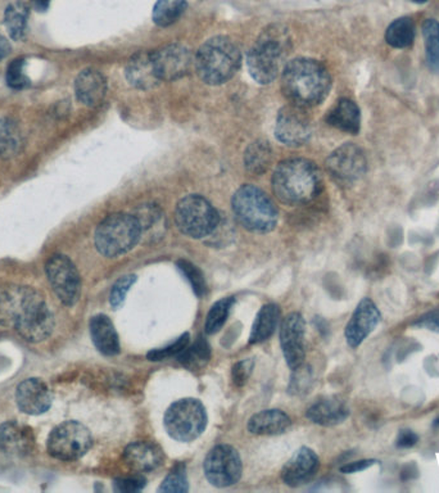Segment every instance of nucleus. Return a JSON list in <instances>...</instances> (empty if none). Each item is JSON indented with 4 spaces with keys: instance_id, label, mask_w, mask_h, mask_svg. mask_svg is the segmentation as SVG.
Instances as JSON below:
<instances>
[{
    "instance_id": "49",
    "label": "nucleus",
    "mask_w": 439,
    "mask_h": 493,
    "mask_svg": "<svg viewBox=\"0 0 439 493\" xmlns=\"http://www.w3.org/2000/svg\"><path fill=\"white\" fill-rule=\"evenodd\" d=\"M418 477L419 469L415 463L406 464L400 473V478L402 482H409V480L416 479Z\"/></svg>"
},
{
    "instance_id": "6",
    "label": "nucleus",
    "mask_w": 439,
    "mask_h": 493,
    "mask_svg": "<svg viewBox=\"0 0 439 493\" xmlns=\"http://www.w3.org/2000/svg\"><path fill=\"white\" fill-rule=\"evenodd\" d=\"M232 205L236 220L249 232L268 233L277 226V207L257 186H241L234 194Z\"/></svg>"
},
{
    "instance_id": "27",
    "label": "nucleus",
    "mask_w": 439,
    "mask_h": 493,
    "mask_svg": "<svg viewBox=\"0 0 439 493\" xmlns=\"http://www.w3.org/2000/svg\"><path fill=\"white\" fill-rule=\"evenodd\" d=\"M328 123L347 134H359L361 128V112L353 100L343 98L328 115Z\"/></svg>"
},
{
    "instance_id": "22",
    "label": "nucleus",
    "mask_w": 439,
    "mask_h": 493,
    "mask_svg": "<svg viewBox=\"0 0 439 493\" xmlns=\"http://www.w3.org/2000/svg\"><path fill=\"white\" fill-rule=\"evenodd\" d=\"M75 93L78 100L85 106H99L107 94L106 78L97 69H84L76 78Z\"/></svg>"
},
{
    "instance_id": "14",
    "label": "nucleus",
    "mask_w": 439,
    "mask_h": 493,
    "mask_svg": "<svg viewBox=\"0 0 439 493\" xmlns=\"http://www.w3.org/2000/svg\"><path fill=\"white\" fill-rule=\"evenodd\" d=\"M311 135V121L305 107L290 104L279 110L275 123V137L288 147H299Z\"/></svg>"
},
{
    "instance_id": "29",
    "label": "nucleus",
    "mask_w": 439,
    "mask_h": 493,
    "mask_svg": "<svg viewBox=\"0 0 439 493\" xmlns=\"http://www.w3.org/2000/svg\"><path fill=\"white\" fill-rule=\"evenodd\" d=\"M134 216L141 226V238L157 239L162 236L165 232V216L157 205H141Z\"/></svg>"
},
{
    "instance_id": "15",
    "label": "nucleus",
    "mask_w": 439,
    "mask_h": 493,
    "mask_svg": "<svg viewBox=\"0 0 439 493\" xmlns=\"http://www.w3.org/2000/svg\"><path fill=\"white\" fill-rule=\"evenodd\" d=\"M305 320L298 312L287 315L282 322L280 346L284 359L292 370L303 365L305 362Z\"/></svg>"
},
{
    "instance_id": "48",
    "label": "nucleus",
    "mask_w": 439,
    "mask_h": 493,
    "mask_svg": "<svg viewBox=\"0 0 439 493\" xmlns=\"http://www.w3.org/2000/svg\"><path fill=\"white\" fill-rule=\"evenodd\" d=\"M375 464H377V460L374 459L353 461V463L346 464V466L340 467V472L344 474L364 472V470L375 466Z\"/></svg>"
},
{
    "instance_id": "7",
    "label": "nucleus",
    "mask_w": 439,
    "mask_h": 493,
    "mask_svg": "<svg viewBox=\"0 0 439 493\" xmlns=\"http://www.w3.org/2000/svg\"><path fill=\"white\" fill-rule=\"evenodd\" d=\"M141 239V226L134 215L113 214L98 226L94 242L100 255L119 257L131 251Z\"/></svg>"
},
{
    "instance_id": "24",
    "label": "nucleus",
    "mask_w": 439,
    "mask_h": 493,
    "mask_svg": "<svg viewBox=\"0 0 439 493\" xmlns=\"http://www.w3.org/2000/svg\"><path fill=\"white\" fill-rule=\"evenodd\" d=\"M350 416V407L340 397L333 396L319 400L308 410V418L323 426L340 425Z\"/></svg>"
},
{
    "instance_id": "8",
    "label": "nucleus",
    "mask_w": 439,
    "mask_h": 493,
    "mask_svg": "<svg viewBox=\"0 0 439 493\" xmlns=\"http://www.w3.org/2000/svg\"><path fill=\"white\" fill-rule=\"evenodd\" d=\"M220 221L216 208L202 195H186L176 205V226L189 238L202 239L213 236Z\"/></svg>"
},
{
    "instance_id": "45",
    "label": "nucleus",
    "mask_w": 439,
    "mask_h": 493,
    "mask_svg": "<svg viewBox=\"0 0 439 493\" xmlns=\"http://www.w3.org/2000/svg\"><path fill=\"white\" fill-rule=\"evenodd\" d=\"M413 327L439 333V308L431 309L413 322Z\"/></svg>"
},
{
    "instance_id": "53",
    "label": "nucleus",
    "mask_w": 439,
    "mask_h": 493,
    "mask_svg": "<svg viewBox=\"0 0 439 493\" xmlns=\"http://www.w3.org/2000/svg\"><path fill=\"white\" fill-rule=\"evenodd\" d=\"M433 426H434V428H439V416L438 418L434 419V422H433Z\"/></svg>"
},
{
    "instance_id": "19",
    "label": "nucleus",
    "mask_w": 439,
    "mask_h": 493,
    "mask_svg": "<svg viewBox=\"0 0 439 493\" xmlns=\"http://www.w3.org/2000/svg\"><path fill=\"white\" fill-rule=\"evenodd\" d=\"M320 467L318 455L311 448L302 447L284 466L282 478L289 487H299L309 482Z\"/></svg>"
},
{
    "instance_id": "1",
    "label": "nucleus",
    "mask_w": 439,
    "mask_h": 493,
    "mask_svg": "<svg viewBox=\"0 0 439 493\" xmlns=\"http://www.w3.org/2000/svg\"><path fill=\"white\" fill-rule=\"evenodd\" d=\"M0 325L14 328L28 342L47 340L55 329V316L42 293L31 287H0Z\"/></svg>"
},
{
    "instance_id": "17",
    "label": "nucleus",
    "mask_w": 439,
    "mask_h": 493,
    "mask_svg": "<svg viewBox=\"0 0 439 493\" xmlns=\"http://www.w3.org/2000/svg\"><path fill=\"white\" fill-rule=\"evenodd\" d=\"M152 56L161 81H173L184 78L194 63L191 52L179 44L163 47L152 53Z\"/></svg>"
},
{
    "instance_id": "21",
    "label": "nucleus",
    "mask_w": 439,
    "mask_h": 493,
    "mask_svg": "<svg viewBox=\"0 0 439 493\" xmlns=\"http://www.w3.org/2000/svg\"><path fill=\"white\" fill-rule=\"evenodd\" d=\"M126 80L141 90H150L161 82L152 53L141 52L129 59L125 68Z\"/></svg>"
},
{
    "instance_id": "26",
    "label": "nucleus",
    "mask_w": 439,
    "mask_h": 493,
    "mask_svg": "<svg viewBox=\"0 0 439 493\" xmlns=\"http://www.w3.org/2000/svg\"><path fill=\"white\" fill-rule=\"evenodd\" d=\"M292 422L282 410H264L255 414L248 422V431L252 435H275L284 433Z\"/></svg>"
},
{
    "instance_id": "5",
    "label": "nucleus",
    "mask_w": 439,
    "mask_h": 493,
    "mask_svg": "<svg viewBox=\"0 0 439 493\" xmlns=\"http://www.w3.org/2000/svg\"><path fill=\"white\" fill-rule=\"evenodd\" d=\"M241 50L226 37L207 40L194 58L199 78L208 85L225 84L241 68Z\"/></svg>"
},
{
    "instance_id": "2",
    "label": "nucleus",
    "mask_w": 439,
    "mask_h": 493,
    "mask_svg": "<svg viewBox=\"0 0 439 493\" xmlns=\"http://www.w3.org/2000/svg\"><path fill=\"white\" fill-rule=\"evenodd\" d=\"M282 88L292 104L318 106L329 94L331 78L323 63L312 58H296L284 68Z\"/></svg>"
},
{
    "instance_id": "31",
    "label": "nucleus",
    "mask_w": 439,
    "mask_h": 493,
    "mask_svg": "<svg viewBox=\"0 0 439 493\" xmlns=\"http://www.w3.org/2000/svg\"><path fill=\"white\" fill-rule=\"evenodd\" d=\"M24 145L20 128L12 120H0V157L12 158L20 154Z\"/></svg>"
},
{
    "instance_id": "35",
    "label": "nucleus",
    "mask_w": 439,
    "mask_h": 493,
    "mask_svg": "<svg viewBox=\"0 0 439 493\" xmlns=\"http://www.w3.org/2000/svg\"><path fill=\"white\" fill-rule=\"evenodd\" d=\"M211 351L210 346L204 338H198L197 342L192 346L186 347L182 353H179L178 360L183 365L189 369H198L201 366L206 365L210 360Z\"/></svg>"
},
{
    "instance_id": "16",
    "label": "nucleus",
    "mask_w": 439,
    "mask_h": 493,
    "mask_svg": "<svg viewBox=\"0 0 439 493\" xmlns=\"http://www.w3.org/2000/svg\"><path fill=\"white\" fill-rule=\"evenodd\" d=\"M382 314L371 299H362L350 316L349 324H347L344 336L347 343L352 349L361 346L366 338L371 336L372 331L381 324Z\"/></svg>"
},
{
    "instance_id": "10",
    "label": "nucleus",
    "mask_w": 439,
    "mask_h": 493,
    "mask_svg": "<svg viewBox=\"0 0 439 493\" xmlns=\"http://www.w3.org/2000/svg\"><path fill=\"white\" fill-rule=\"evenodd\" d=\"M93 445L89 429L81 423L69 422L57 425L48 437V452L57 460L74 461L83 457Z\"/></svg>"
},
{
    "instance_id": "20",
    "label": "nucleus",
    "mask_w": 439,
    "mask_h": 493,
    "mask_svg": "<svg viewBox=\"0 0 439 493\" xmlns=\"http://www.w3.org/2000/svg\"><path fill=\"white\" fill-rule=\"evenodd\" d=\"M35 447V437L30 426L18 422L0 425V450L11 456H27Z\"/></svg>"
},
{
    "instance_id": "52",
    "label": "nucleus",
    "mask_w": 439,
    "mask_h": 493,
    "mask_svg": "<svg viewBox=\"0 0 439 493\" xmlns=\"http://www.w3.org/2000/svg\"><path fill=\"white\" fill-rule=\"evenodd\" d=\"M410 2L415 3V5H424L428 0H410Z\"/></svg>"
},
{
    "instance_id": "25",
    "label": "nucleus",
    "mask_w": 439,
    "mask_h": 493,
    "mask_svg": "<svg viewBox=\"0 0 439 493\" xmlns=\"http://www.w3.org/2000/svg\"><path fill=\"white\" fill-rule=\"evenodd\" d=\"M90 336L94 346L106 356L120 352V340L115 325L107 315H96L90 320Z\"/></svg>"
},
{
    "instance_id": "40",
    "label": "nucleus",
    "mask_w": 439,
    "mask_h": 493,
    "mask_svg": "<svg viewBox=\"0 0 439 493\" xmlns=\"http://www.w3.org/2000/svg\"><path fill=\"white\" fill-rule=\"evenodd\" d=\"M135 281H137L135 275H126V277L120 278L116 281L110 296V302L113 309H119L124 305L126 295H128L131 288L134 286Z\"/></svg>"
},
{
    "instance_id": "38",
    "label": "nucleus",
    "mask_w": 439,
    "mask_h": 493,
    "mask_svg": "<svg viewBox=\"0 0 439 493\" xmlns=\"http://www.w3.org/2000/svg\"><path fill=\"white\" fill-rule=\"evenodd\" d=\"M178 268L182 271V274L184 275L185 279L189 281L192 289L194 290L195 295H197L199 299L206 296V280H204V275H202L201 270H199L195 265H193L192 262L189 261L180 260L178 262Z\"/></svg>"
},
{
    "instance_id": "36",
    "label": "nucleus",
    "mask_w": 439,
    "mask_h": 493,
    "mask_svg": "<svg viewBox=\"0 0 439 493\" xmlns=\"http://www.w3.org/2000/svg\"><path fill=\"white\" fill-rule=\"evenodd\" d=\"M426 61L433 69L439 68V22L426 20L423 24Z\"/></svg>"
},
{
    "instance_id": "9",
    "label": "nucleus",
    "mask_w": 439,
    "mask_h": 493,
    "mask_svg": "<svg viewBox=\"0 0 439 493\" xmlns=\"http://www.w3.org/2000/svg\"><path fill=\"white\" fill-rule=\"evenodd\" d=\"M163 422L170 437L179 442H192L201 437L206 429V409L195 398H182L167 409Z\"/></svg>"
},
{
    "instance_id": "3",
    "label": "nucleus",
    "mask_w": 439,
    "mask_h": 493,
    "mask_svg": "<svg viewBox=\"0 0 439 493\" xmlns=\"http://www.w3.org/2000/svg\"><path fill=\"white\" fill-rule=\"evenodd\" d=\"M290 48L292 39L288 28L283 25L265 28L247 56L249 74L255 81L262 85L273 82L282 71Z\"/></svg>"
},
{
    "instance_id": "43",
    "label": "nucleus",
    "mask_w": 439,
    "mask_h": 493,
    "mask_svg": "<svg viewBox=\"0 0 439 493\" xmlns=\"http://www.w3.org/2000/svg\"><path fill=\"white\" fill-rule=\"evenodd\" d=\"M293 372H293V377L290 379V392L295 394L305 393V392H308L309 384H311V369L301 365Z\"/></svg>"
},
{
    "instance_id": "32",
    "label": "nucleus",
    "mask_w": 439,
    "mask_h": 493,
    "mask_svg": "<svg viewBox=\"0 0 439 493\" xmlns=\"http://www.w3.org/2000/svg\"><path fill=\"white\" fill-rule=\"evenodd\" d=\"M273 160V151L264 141H257L247 148L245 153V166L249 173L261 175L270 166Z\"/></svg>"
},
{
    "instance_id": "47",
    "label": "nucleus",
    "mask_w": 439,
    "mask_h": 493,
    "mask_svg": "<svg viewBox=\"0 0 439 493\" xmlns=\"http://www.w3.org/2000/svg\"><path fill=\"white\" fill-rule=\"evenodd\" d=\"M418 442L419 435H416L415 432L412 431V429H401V431L398 432L396 439L397 448H401V450L412 448L413 446L418 444Z\"/></svg>"
},
{
    "instance_id": "34",
    "label": "nucleus",
    "mask_w": 439,
    "mask_h": 493,
    "mask_svg": "<svg viewBox=\"0 0 439 493\" xmlns=\"http://www.w3.org/2000/svg\"><path fill=\"white\" fill-rule=\"evenodd\" d=\"M28 8L21 2L12 3L5 9V24L12 39L21 40L26 33Z\"/></svg>"
},
{
    "instance_id": "44",
    "label": "nucleus",
    "mask_w": 439,
    "mask_h": 493,
    "mask_svg": "<svg viewBox=\"0 0 439 493\" xmlns=\"http://www.w3.org/2000/svg\"><path fill=\"white\" fill-rule=\"evenodd\" d=\"M115 491L122 493L139 492L144 488L145 479L143 477H131V478L116 479Z\"/></svg>"
},
{
    "instance_id": "39",
    "label": "nucleus",
    "mask_w": 439,
    "mask_h": 493,
    "mask_svg": "<svg viewBox=\"0 0 439 493\" xmlns=\"http://www.w3.org/2000/svg\"><path fill=\"white\" fill-rule=\"evenodd\" d=\"M189 340H191V336L188 333H184L175 342L170 344V346L151 351L147 355V359L151 360V362H162L167 357L178 356L179 353H182L188 347Z\"/></svg>"
},
{
    "instance_id": "46",
    "label": "nucleus",
    "mask_w": 439,
    "mask_h": 493,
    "mask_svg": "<svg viewBox=\"0 0 439 493\" xmlns=\"http://www.w3.org/2000/svg\"><path fill=\"white\" fill-rule=\"evenodd\" d=\"M252 368H254V362L251 360H245V362L234 365L232 372L234 383L238 385V387H242V385L247 383Z\"/></svg>"
},
{
    "instance_id": "50",
    "label": "nucleus",
    "mask_w": 439,
    "mask_h": 493,
    "mask_svg": "<svg viewBox=\"0 0 439 493\" xmlns=\"http://www.w3.org/2000/svg\"><path fill=\"white\" fill-rule=\"evenodd\" d=\"M9 52H11V46H9L8 40L0 34V61L5 58Z\"/></svg>"
},
{
    "instance_id": "23",
    "label": "nucleus",
    "mask_w": 439,
    "mask_h": 493,
    "mask_svg": "<svg viewBox=\"0 0 439 493\" xmlns=\"http://www.w3.org/2000/svg\"><path fill=\"white\" fill-rule=\"evenodd\" d=\"M124 460L134 472L148 473L161 467L163 454L158 446L151 442H134L125 448Z\"/></svg>"
},
{
    "instance_id": "30",
    "label": "nucleus",
    "mask_w": 439,
    "mask_h": 493,
    "mask_svg": "<svg viewBox=\"0 0 439 493\" xmlns=\"http://www.w3.org/2000/svg\"><path fill=\"white\" fill-rule=\"evenodd\" d=\"M415 40V24L410 17H400L392 22L385 31V41L392 48L406 49Z\"/></svg>"
},
{
    "instance_id": "13",
    "label": "nucleus",
    "mask_w": 439,
    "mask_h": 493,
    "mask_svg": "<svg viewBox=\"0 0 439 493\" xmlns=\"http://www.w3.org/2000/svg\"><path fill=\"white\" fill-rule=\"evenodd\" d=\"M327 169L340 183H355L368 172V161L359 145L346 143L328 157Z\"/></svg>"
},
{
    "instance_id": "37",
    "label": "nucleus",
    "mask_w": 439,
    "mask_h": 493,
    "mask_svg": "<svg viewBox=\"0 0 439 493\" xmlns=\"http://www.w3.org/2000/svg\"><path fill=\"white\" fill-rule=\"evenodd\" d=\"M234 299H220L214 303L210 311H208L206 319V331L208 334H214L224 327L227 320V316L230 314V309L233 308Z\"/></svg>"
},
{
    "instance_id": "42",
    "label": "nucleus",
    "mask_w": 439,
    "mask_h": 493,
    "mask_svg": "<svg viewBox=\"0 0 439 493\" xmlns=\"http://www.w3.org/2000/svg\"><path fill=\"white\" fill-rule=\"evenodd\" d=\"M7 82L14 89H24L30 85L26 74H25L24 59H16L8 66Z\"/></svg>"
},
{
    "instance_id": "41",
    "label": "nucleus",
    "mask_w": 439,
    "mask_h": 493,
    "mask_svg": "<svg viewBox=\"0 0 439 493\" xmlns=\"http://www.w3.org/2000/svg\"><path fill=\"white\" fill-rule=\"evenodd\" d=\"M189 483L186 479L184 467H178L163 480L160 492H188Z\"/></svg>"
},
{
    "instance_id": "33",
    "label": "nucleus",
    "mask_w": 439,
    "mask_h": 493,
    "mask_svg": "<svg viewBox=\"0 0 439 493\" xmlns=\"http://www.w3.org/2000/svg\"><path fill=\"white\" fill-rule=\"evenodd\" d=\"M188 7L186 0H157L153 8L154 24L169 27L180 20Z\"/></svg>"
},
{
    "instance_id": "4",
    "label": "nucleus",
    "mask_w": 439,
    "mask_h": 493,
    "mask_svg": "<svg viewBox=\"0 0 439 493\" xmlns=\"http://www.w3.org/2000/svg\"><path fill=\"white\" fill-rule=\"evenodd\" d=\"M273 188L283 204H308L320 192V172L315 163L303 158L284 161L275 170Z\"/></svg>"
},
{
    "instance_id": "12",
    "label": "nucleus",
    "mask_w": 439,
    "mask_h": 493,
    "mask_svg": "<svg viewBox=\"0 0 439 493\" xmlns=\"http://www.w3.org/2000/svg\"><path fill=\"white\" fill-rule=\"evenodd\" d=\"M46 273L59 301L66 306H74L81 295L80 275L74 262L68 256H52L47 261Z\"/></svg>"
},
{
    "instance_id": "51",
    "label": "nucleus",
    "mask_w": 439,
    "mask_h": 493,
    "mask_svg": "<svg viewBox=\"0 0 439 493\" xmlns=\"http://www.w3.org/2000/svg\"><path fill=\"white\" fill-rule=\"evenodd\" d=\"M50 0H33V5L35 8L39 9V11H46L48 8Z\"/></svg>"
},
{
    "instance_id": "18",
    "label": "nucleus",
    "mask_w": 439,
    "mask_h": 493,
    "mask_svg": "<svg viewBox=\"0 0 439 493\" xmlns=\"http://www.w3.org/2000/svg\"><path fill=\"white\" fill-rule=\"evenodd\" d=\"M52 391L46 382L30 378L22 382L16 392L18 409L27 415H42L52 406Z\"/></svg>"
},
{
    "instance_id": "11",
    "label": "nucleus",
    "mask_w": 439,
    "mask_h": 493,
    "mask_svg": "<svg viewBox=\"0 0 439 493\" xmlns=\"http://www.w3.org/2000/svg\"><path fill=\"white\" fill-rule=\"evenodd\" d=\"M204 469L211 485L225 488L235 485L241 479L242 459L232 446H214L204 459Z\"/></svg>"
},
{
    "instance_id": "28",
    "label": "nucleus",
    "mask_w": 439,
    "mask_h": 493,
    "mask_svg": "<svg viewBox=\"0 0 439 493\" xmlns=\"http://www.w3.org/2000/svg\"><path fill=\"white\" fill-rule=\"evenodd\" d=\"M280 320V309L275 303L262 306L252 327L249 343L257 344L265 342L273 336L275 329Z\"/></svg>"
}]
</instances>
